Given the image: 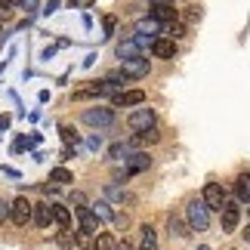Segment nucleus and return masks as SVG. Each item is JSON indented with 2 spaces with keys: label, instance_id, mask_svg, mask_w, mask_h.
I'll list each match as a JSON object with an SVG mask.
<instances>
[{
  "label": "nucleus",
  "instance_id": "nucleus-1",
  "mask_svg": "<svg viewBox=\"0 0 250 250\" xmlns=\"http://www.w3.org/2000/svg\"><path fill=\"white\" fill-rule=\"evenodd\" d=\"M186 226L191 229V232H207V226H210V210L204 201H188V207H186Z\"/></svg>",
  "mask_w": 250,
  "mask_h": 250
},
{
  "label": "nucleus",
  "instance_id": "nucleus-2",
  "mask_svg": "<svg viewBox=\"0 0 250 250\" xmlns=\"http://www.w3.org/2000/svg\"><path fill=\"white\" fill-rule=\"evenodd\" d=\"M127 124H130V130L146 133V130H151V127H158V114H155V108H148V105H139L136 111H130Z\"/></svg>",
  "mask_w": 250,
  "mask_h": 250
},
{
  "label": "nucleus",
  "instance_id": "nucleus-3",
  "mask_svg": "<svg viewBox=\"0 0 250 250\" xmlns=\"http://www.w3.org/2000/svg\"><path fill=\"white\" fill-rule=\"evenodd\" d=\"M148 71H151V62L146 59V56H136V59L121 62V78L124 81H142V78H148Z\"/></svg>",
  "mask_w": 250,
  "mask_h": 250
},
{
  "label": "nucleus",
  "instance_id": "nucleus-4",
  "mask_svg": "<svg viewBox=\"0 0 250 250\" xmlns=\"http://www.w3.org/2000/svg\"><path fill=\"white\" fill-rule=\"evenodd\" d=\"M81 121L86 124V127H96V130H102V127H111V124H114V108L96 105V108H86V111L81 114Z\"/></svg>",
  "mask_w": 250,
  "mask_h": 250
},
{
  "label": "nucleus",
  "instance_id": "nucleus-5",
  "mask_svg": "<svg viewBox=\"0 0 250 250\" xmlns=\"http://www.w3.org/2000/svg\"><path fill=\"white\" fill-rule=\"evenodd\" d=\"M31 213H34V204L25 195H19L13 204H9V219H13V226H19V229H25L31 223Z\"/></svg>",
  "mask_w": 250,
  "mask_h": 250
},
{
  "label": "nucleus",
  "instance_id": "nucleus-6",
  "mask_svg": "<svg viewBox=\"0 0 250 250\" xmlns=\"http://www.w3.org/2000/svg\"><path fill=\"white\" fill-rule=\"evenodd\" d=\"M201 201L207 204L210 213H213V210H223V207H226V201H229L226 188H223V182H207V186H204V195H201Z\"/></svg>",
  "mask_w": 250,
  "mask_h": 250
},
{
  "label": "nucleus",
  "instance_id": "nucleus-7",
  "mask_svg": "<svg viewBox=\"0 0 250 250\" xmlns=\"http://www.w3.org/2000/svg\"><path fill=\"white\" fill-rule=\"evenodd\" d=\"M31 223H34L37 229H50V226H56V219H53V204H50V201H37V204H34Z\"/></svg>",
  "mask_w": 250,
  "mask_h": 250
},
{
  "label": "nucleus",
  "instance_id": "nucleus-8",
  "mask_svg": "<svg viewBox=\"0 0 250 250\" xmlns=\"http://www.w3.org/2000/svg\"><path fill=\"white\" fill-rule=\"evenodd\" d=\"M151 167V158L146 155V151H133V155L124 161V173L127 176H136V173H146Z\"/></svg>",
  "mask_w": 250,
  "mask_h": 250
},
{
  "label": "nucleus",
  "instance_id": "nucleus-9",
  "mask_svg": "<svg viewBox=\"0 0 250 250\" xmlns=\"http://www.w3.org/2000/svg\"><path fill=\"white\" fill-rule=\"evenodd\" d=\"M219 219H223V232H235L238 223H241V207L232 204V201H226V207L219 210Z\"/></svg>",
  "mask_w": 250,
  "mask_h": 250
},
{
  "label": "nucleus",
  "instance_id": "nucleus-10",
  "mask_svg": "<svg viewBox=\"0 0 250 250\" xmlns=\"http://www.w3.org/2000/svg\"><path fill=\"white\" fill-rule=\"evenodd\" d=\"M151 19L161 25H170V22H179V9L170 3V0H164V3H155V9H151Z\"/></svg>",
  "mask_w": 250,
  "mask_h": 250
},
{
  "label": "nucleus",
  "instance_id": "nucleus-11",
  "mask_svg": "<svg viewBox=\"0 0 250 250\" xmlns=\"http://www.w3.org/2000/svg\"><path fill=\"white\" fill-rule=\"evenodd\" d=\"M114 56H118L121 62H127V59H136V56H142V50L136 46V41H133V37H121V41L114 43Z\"/></svg>",
  "mask_w": 250,
  "mask_h": 250
},
{
  "label": "nucleus",
  "instance_id": "nucleus-12",
  "mask_svg": "<svg viewBox=\"0 0 250 250\" xmlns=\"http://www.w3.org/2000/svg\"><path fill=\"white\" fill-rule=\"evenodd\" d=\"M148 96L142 93V90H124L114 96V105H124V108H139V105H146Z\"/></svg>",
  "mask_w": 250,
  "mask_h": 250
},
{
  "label": "nucleus",
  "instance_id": "nucleus-13",
  "mask_svg": "<svg viewBox=\"0 0 250 250\" xmlns=\"http://www.w3.org/2000/svg\"><path fill=\"white\" fill-rule=\"evenodd\" d=\"M151 56H155V59H173V56H176V43H173L170 37H158V41L151 43Z\"/></svg>",
  "mask_w": 250,
  "mask_h": 250
},
{
  "label": "nucleus",
  "instance_id": "nucleus-14",
  "mask_svg": "<svg viewBox=\"0 0 250 250\" xmlns=\"http://www.w3.org/2000/svg\"><path fill=\"white\" fill-rule=\"evenodd\" d=\"M78 219H81V229H83V232H90V235H99V232H102L99 216H96L90 207H86V210H78Z\"/></svg>",
  "mask_w": 250,
  "mask_h": 250
},
{
  "label": "nucleus",
  "instance_id": "nucleus-15",
  "mask_svg": "<svg viewBox=\"0 0 250 250\" xmlns=\"http://www.w3.org/2000/svg\"><path fill=\"white\" fill-rule=\"evenodd\" d=\"M235 198L238 204H250V173H238L235 176Z\"/></svg>",
  "mask_w": 250,
  "mask_h": 250
},
{
  "label": "nucleus",
  "instance_id": "nucleus-16",
  "mask_svg": "<svg viewBox=\"0 0 250 250\" xmlns=\"http://www.w3.org/2000/svg\"><path fill=\"white\" fill-rule=\"evenodd\" d=\"M41 133H31V136H19L16 142H13V155H22V151H31V148H37L41 146Z\"/></svg>",
  "mask_w": 250,
  "mask_h": 250
},
{
  "label": "nucleus",
  "instance_id": "nucleus-17",
  "mask_svg": "<svg viewBox=\"0 0 250 250\" xmlns=\"http://www.w3.org/2000/svg\"><path fill=\"white\" fill-rule=\"evenodd\" d=\"M53 219H56V226H59L62 232H68L71 229V207L68 204H53Z\"/></svg>",
  "mask_w": 250,
  "mask_h": 250
},
{
  "label": "nucleus",
  "instance_id": "nucleus-18",
  "mask_svg": "<svg viewBox=\"0 0 250 250\" xmlns=\"http://www.w3.org/2000/svg\"><path fill=\"white\" fill-rule=\"evenodd\" d=\"M161 31H164V25H161V22H155V19H139V22H136V34H142V37H158Z\"/></svg>",
  "mask_w": 250,
  "mask_h": 250
},
{
  "label": "nucleus",
  "instance_id": "nucleus-19",
  "mask_svg": "<svg viewBox=\"0 0 250 250\" xmlns=\"http://www.w3.org/2000/svg\"><path fill=\"white\" fill-rule=\"evenodd\" d=\"M50 182H53L56 188H59V186H71V182H74V173L68 167H53L50 170Z\"/></svg>",
  "mask_w": 250,
  "mask_h": 250
},
{
  "label": "nucleus",
  "instance_id": "nucleus-20",
  "mask_svg": "<svg viewBox=\"0 0 250 250\" xmlns=\"http://www.w3.org/2000/svg\"><path fill=\"white\" fill-rule=\"evenodd\" d=\"M139 232H142V238H139V250H158V232H155V229L146 223Z\"/></svg>",
  "mask_w": 250,
  "mask_h": 250
},
{
  "label": "nucleus",
  "instance_id": "nucleus-21",
  "mask_svg": "<svg viewBox=\"0 0 250 250\" xmlns=\"http://www.w3.org/2000/svg\"><path fill=\"white\" fill-rule=\"evenodd\" d=\"M90 210L99 216V223H114V210L108 201H96V204H90Z\"/></svg>",
  "mask_w": 250,
  "mask_h": 250
},
{
  "label": "nucleus",
  "instance_id": "nucleus-22",
  "mask_svg": "<svg viewBox=\"0 0 250 250\" xmlns=\"http://www.w3.org/2000/svg\"><path fill=\"white\" fill-rule=\"evenodd\" d=\"M114 247H118V241H114L111 232H99L93 238V250H114Z\"/></svg>",
  "mask_w": 250,
  "mask_h": 250
},
{
  "label": "nucleus",
  "instance_id": "nucleus-23",
  "mask_svg": "<svg viewBox=\"0 0 250 250\" xmlns=\"http://www.w3.org/2000/svg\"><path fill=\"white\" fill-rule=\"evenodd\" d=\"M130 155H133V151H130L127 142H114V146L108 148V161H127Z\"/></svg>",
  "mask_w": 250,
  "mask_h": 250
},
{
  "label": "nucleus",
  "instance_id": "nucleus-24",
  "mask_svg": "<svg viewBox=\"0 0 250 250\" xmlns=\"http://www.w3.org/2000/svg\"><path fill=\"white\" fill-rule=\"evenodd\" d=\"M170 235H176V238H188V235H191V229L182 223L179 216H170Z\"/></svg>",
  "mask_w": 250,
  "mask_h": 250
},
{
  "label": "nucleus",
  "instance_id": "nucleus-25",
  "mask_svg": "<svg viewBox=\"0 0 250 250\" xmlns=\"http://www.w3.org/2000/svg\"><path fill=\"white\" fill-rule=\"evenodd\" d=\"M59 133H62V139H65V146H71V148H78V142H81V136L74 133V127L71 124H62L59 127Z\"/></svg>",
  "mask_w": 250,
  "mask_h": 250
},
{
  "label": "nucleus",
  "instance_id": "nucleus-26",
  "mask_svg": "<svg viewBox=\"0 0 250 250\" xmlns=\"http://www.w3.org/2000/svg\"><path fill=\"white\" fill-rule=\"evenodd\" d=\"M164 31H167L170 41L176 43V41H182V37H186V25H182V22H170V25L164 28Z\"/></svg>",
  "mask_w": 250,
  "mask_h": 250
},
{
  "label": "nucleus",
  "instance_id": "nucleus-27",
  "mask_svg": "<svg viewBox=\"0 0 250 250\" xmlns=\"http://www.w3.org/2000/svg\"><path fill=\"white\" fill-rule=\"evenodd\" d=\"M68 207H74V210H86V207H90V201H86L83 191H71V195H68Z\"/></svg>",
  "mask_w": 250,
  "mask_h": 250
},
{
  "label": "nucleus",
  "instance_id": "nucleus-28",
  "mask_svg": "<svg viewBox=\"0 0 250 250\" xmlns=\"http://www.w3.org/2000/svg\"><path fill=\"white\" fill-rule=\"evenodd\" d=\"M105 195H108L111 201H130V195H127L121 186H114V182H108V186H105Z\"/></svg>",
  "mask_w": 250,
  "mask_h": 250
},
{
  "label": "nucleus",
  "instance_id": "nucleus-29",
  "mask_svg": "<svg viewBox=\"0 0 250 250\" xmlns=\"http://www.w3.org/2000/svg\"><path fill=\"white\" fill-rule=\"evenodd\" d=\"M114 28H118V19H114V16H105L102 19V37H111Z\"/></svg>",
  "mask_w": 250,
  "mask_h": 250
},
{
  "label": "nucleus",
  "instance_id": "nucleus-30",
  "mask_svg": "<svg viewBox=\"0 0 250 250\" xmlns=\"http://www.w3.org/2000/svg\"><path fill=\"white\" fill-rule=\"evenodd\" d=\"M74 244H78V247L93 244V235H90V232H83V229H78V232H74Z\"/></svg>",
  "mask_w": 250,
  "mask_h": 250
},
{
  "label": "nucleus",
  "instance_id": "nucleus-31",
  "mask_svg": "<svg viewBox=\"0 0 250 250\" xmlns=\"http://www.w3.org/2000/svg\"><path fill=\"white\" fill-rule=\"evenodd\" d=\"M56 244H59V247H65V250H71V247H74V238H71V232H59V235H56Z\"/></svg>",
  "mask_w": 250,
  "mask_h": 250
},
{
  "label": "nucleus",
  "instance_id": "nucleus-32",
  "mask_svg": "<svg viewBox=\"0 0 250 250\" xmlns=\"http://www.w3.org/2000/svg\"><path fill=\"white\" fill-rule=\"evenodd\" d=\"M6 19H13V3H9V0H0V22H6Z\"/></svg>",
  "mask_w": 250,
  "mask_h": 250
},
{
  "label": "nucleus",
  "instance_id": "nucleus-33",
  "mask_svg": "<svg viewBox=\"0 0 250 250\" xmlns=\"http://www.w3.org/2000/svg\"><path fill=\"white\" fill-rule=\"evenodd\" d=\"M68 6L71 9H90V6H96V0H68Z\"/></svg>",
  "mask_w": 250,
  "mask_h": 250
},
{
  "label": "nucleus",
  "instance_id": "nucleus-34",
  "mask_svg": "<svg viewBox=\"0 0 250 250\" xmlns=\"http://www.w3.org/2000/svg\"><path fill=\"white\" fill-rule=\"evenodd\" d=\"M86 146H90L93 151H99V148L105 146V142H102V136H99V133H93V136H90V139H86Z\"/></svg>",
  "mask_w": 250,
  "mask_h": 250
},
{
  "label": "nucleus",
  "instance_id": "nucleus-35",
  "mask_svg": "<svg viewBox=\"0 0 250 250\" xmlns=\"http://www.w3.org/2000/svg\"><path fill=\"white\" fill-rule=\"evenodd\" d=\"M9 127H13V114H6V111H3V114H0V133H6Z\"/></svg>",
  "mask_w": 250,
  "mask_h": 250
},
{
  "label": "nucleus",
  "instance_id": "nucleus-36",
  "mask_svg": "<svg viewBox=\"0 0 250 250\" xmlns=\"http://www.w3.org/2000/svg\"><path fill=\"white\" fill-rule=\"evenodd\" d=\"M71 158H78V148L65 146V148H62V155H59V161H71Z\"/></svg>",
  "mask_w": 250,
  "mask_h": 250
},
{
  "label": "nucleus",
  "instance_id": "nucleus-37",
  "mask_svg": "<svg viewBox=\"0 0 250 250\" xmlns=\"http://www.w3.org/2000/svg\"><path fill=\"white\" fill-rule=\"evenodd\" d=\"M56 9H59V0H50V3H46V6L41 9V13H43V16H53Z\"/></svg>",
  "mask_w": 250,
  "mask_h": 250
},
{
  "label": "nucleus",
  "instance_id": "nucleus-38",
  "mask_svg": "<svg viewBox=\"0 0 250 250\" xmlns=\"http://www.w3.org/2000/svg\"><path fill=\"white\" fill-rule=\"evenodd\" d=\"M6 219H9V204H6V201H0V223H6Z\"/></svg>",
  "mask_w": 250,
  "mask_h": 250
},
{
  "label": "nucleus",
  "instance_id": "nucleus-39",
  "mask_svg": "<svg viewBox=\"0 0 250 250\" xmlns=\"http://www.w3.org/2000/svg\"><path fill=\"white\" fill-rule=\"evenodd\" d=\"M53 56H56V46H46V50L41 53V59H43V62H50V59H53Z\"/></svg>",
  "mask_w": 250,
  "mask_h": 250
},
{
  "label": "nucleus",
  "instance_id": "nucleus-40",
  "mask_svg": "<svg viewBox=\"0 0 250 250\" xmlns=\"http://www.w3.org/2000/svg\"><path fill=\"white\" fill-rule=\"evenodd\" d=\"M96 59H99V56H96V53H90V56L83 59V68H93V65H96Z\"/></svg>",
  "mask_w": 250,
  "mask_h": 250
},
{
  "label": "nucleus",
  "instance_id": "nucleus-41",
  "mask_svg": "<svg viewBox=\"0 0 250 250\" xmlns=\"http://www.w3.org/2000/svg\"><path fill=\"white\" fill-rule=\"evenodd\" d=\"M0 173H6V176H13V179H19V176H22V173H19V170H13V167H0Z\"/></svg>",
  "mask_w": 250,
  "mask_h": 250
},
{
  "label": "nucleus",
  "instance_id": "nucleus-42",
  "mask_svg": "<svg viewBox=\"0 0 250 250\" xmlns=\"http://www.w3.org/2000/svg\"><path fill=\"white\" fill-rule=\"evenodd\" d=\"M114 250H136V247H133L127 238H124V241H118V247H114Z\"/></svg>",
  "mask_w": 250,
  "mask_h": 250
},
{
  "label": "nucleus",
  "instance_id": "nucleus-43",
  "mask_svg": "<svg viewBox=\"0 0 250 250\" xmlns=\"http://www.w3.org/2000/svg\"><path fill=\"white\" fill-rule=\"evenodd\" d=\"M37 102H41V105L50 102V90H41V93H37Z\"/></svg>",
  "mask_w": 250,
  "mask_h": 250
},
{
  "label": "nucleus",
  "instance_id": "nucleus-44",
  "mask_svg": "<svg viewBox=\"0 0 250 250\" xmlns=\"http://www.w3.org/2000/svg\"><path fill=\"white\" fill-rule=\"evenodd\" d=\"M244 238H247V241H250V223H247V229H244Z\"/></svg>",
  "mask_w": 250,
  "mask_h": 250
},
{
  "label": "nucleus",
  "instance_id": "nucleus-45",
  "mask_svg": "<svg viewBox=\"0 0 250 250\" xmlns=\"http://www.w3.org/2000/svg\"><path fill=\"white\" fill-rule=\"evenodd\" d=\"M9 3H13V6H22V0H9Z\"/></svg>",
  "mask_w": 250,
  "mask_h": 250
},
{
  "label": "nucleus",
  "instance_id": "nucleus-46",
  "mask_svg": "<svg viewBox=\"0 0 250 250\" xmlns=\"http://www.w3.org/2000/svg\"><path fill=\"white\" fill-rule=\"evenodd\" d=\"M6 71V62H0V74H3Z\"/></svg>",
  "mask_w": 250,
  "mask_h": 250
},
{
  "label": "nucleus",
  "instance_id": "nucleus-47",
  "mask_svg": "<svg viewBox=\"0 0 250 250\" xmlns=\"http://www.w3.org/2000/svg\"><path fill=\"white\" fill-rule=\"evenodd\" d=\"M151 3H164V0H151Z\"/></svg>",
  "mask_w": 250,
  "mask_h": 250
},
{
  "label": "nucleus",
  "instance_id": "nucleus-48",
  "mask_svg": "<svg viewBox=\"0 0 250 250\" xmlns=\"http://www.w3.org/2000/svg\"><path fill=\"white\" fill-rule=\"evenodd\" d=\"M198 250H210V247H198Z\"/></svg>",
  "mask_w": 250,
  "mask_h": 250
},
{
  "label": "nucleus",
  "instance_id": "nucleus-49",
  "mask_svg": "<svg viewBox=\"0 0 250 250\" xmlns=\"http://www.w3.org/2000/svg\"><path fill=\"white\" fill-rule=\"evenodd\" d=\"M0 37H3V28H0Z\"/></svg>",
  "mask_w": 250,
  "mask_h": 250
}]
</instances>
